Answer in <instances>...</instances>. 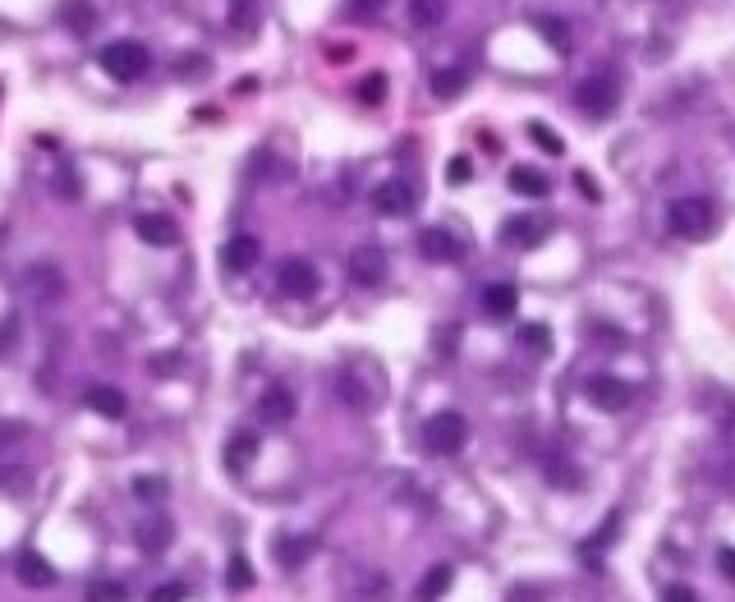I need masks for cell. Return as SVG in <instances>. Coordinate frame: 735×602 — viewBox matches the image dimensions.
Here are the masks:
<instances>
[{"label":"cell","instance_id":"obj_1","mask_svg":"<svg viewBox=\"0 0 735 602\" xmlns=\"http://www.w3.org/2000/svg\"><path fill=\"white\" fill-rule=\"evenodd\" d=\"M97 65H102L115 83H134V79H143L147 69H152V51H147L143 42L120 37V42H106L102 51H97Z\"/></svg>","mask_w":735,"mask_h":602},{"label":"cell","instance_id":"obj_2","mask_svg":"<svg viewBox=\"0 0 735 602\" xmlns=\"http://www.w3.org/2000/svg\"><path fill=\"white\" fill-rule=\"evenodd\" d=\"M464 442H469V419L455 409H441L423 423V451L428 455H460Z\"/></svg>","mask_w":735,"mask_h":602},{"label":"cell","instance_id":"obj_3","mask_svg":"<svg viewBox=\"0 0 735 602\" xmlns=\"http://www.w3.org/2000/svg\"><path fill=\"white\" fill-rule=\"evenodd\" d=\"M667 226L680 239H708L717 230V207L708 198H676L667 207Z\"/></svg>","mask_w":735,"mask_h":602},{"label":"cell","instance_id":"obj_4","mask_svg":"<svg viewBox=\"0 0 735 602\" xmlns=\"http://www.w3.org/2000/svg\"><path fill=\"white\" fill-rule=\"evenodd\" d=\"M575 106L588 115V120H607L621 106V79L616 74H588L575 88Z\"/></svg>","mask_w":735,"mask_h":602},{"label":"cell","instance_id":"obj_5","mask_svg":"<svg viewBox=\"0 0 735 602\" xmlns=\"http://www.w3.org/2000/svg\"><path fill=\"white\" fill-rule=\"evenodd\" d=\"M276 290L285 299H313L322 290V276L308 258H281L276 262Z\"/></svg>","mask_w":735,"mask_h":602},{"label":"cell","instance_id":"obj_6","mask_svg":"<svg viewBox=\"0 0 735 602\" xmlns=\"http://www.w3.org/2000/svg\"><path fill=\"white\" fill-rule=\"evenodd\" d=\"M584 396L593 400V405L602 409V414H621L625 405L634 400V387L625 382V377H611V373H593L584 382Z\"/></svg>","mask_w":735,"mask_h":602},{"label":"cell","instance_id":"obj_7","mask_svg":"<svg viewBox=\"0 0 735 602\" xmlns=\"http://www.w3.org/2000/svg\"><path fill=\"white\" fill-rule=\"evenodd\" d=\"M386 267H391V262H386V249H377V244H363V249H354L350 258H345V276H350L354 285H368V290L386 281Z\"/></svg>","mask_w":735,"mask_h":602},{"label":"cell","instance_id":"obj_8","mask_svg":"<svg viewBox=\"0 0 735 602\" xmlns=\"http://www.w3.org/2000/svg\"><path fill=\"white\" fill-rule=\"evenodd\" d=\"M414 203H419V194H414V184L409 180H386V184H377L373 189V212L377 216H409L414 212Z\"/></svg>","mask_w":735,"mask_h":602},{"label":"cell","instance_id":"obj_9","mask_svg":"<svg viewBox=\"0 0 735 602\" xmlns=\"http://www.w3.org/2000/svg\"><path fill=\"white\" fill-rule=\"evenodd\" d=\"M547 235H552V226L543 216H510L501 226V244H510V249H538Z\"/></svg>","mask_w":735,"mask_h":602},{"label":"cell","instance_id":"obj_10","mask_svg":"<svg viewBox=\"0 0 735 602\" xmlns=\"http://www.w3.org/2000/svg\"><path fill=\"white\" fill-rule=\"evenodd\" d=\"M262 258V244L253 235H230L226 244H221V267L226 272H253Z\"/></svg>","mask_w":735,"mask_h":602},{"label":"cell","instance_id":"obj_11","mask_svg":"<svg viewBox=\"0 0 735 602\" xmlns=\"http://www.w3.org/2000/svg\"><path fill=\"white\" fill-rule=\"evenodd\" d=\"M317 552V538L313 534H281L272 543V557H276V566L281 570H299L308 557Z\"/></svg>","mask_w":735,"mask_h":602},{"label":"cell","instance_id":"obj_12","mask_svg":"<svg viewBox=\"0 0 735 602\" xmlns=\"http://www.w3.org/2000/svg\"><path fill=\"white\" fill-rule=\"evenodd\" d=\"M14 575H19V584H28V589H51V584L60 580L56 566L42 557V552H19V561H14Z\"/></svg>","mask_w":735,"mask_h":602},{"label":"cell","instance_id":"obj_13","mask_svg":"<svg viewBox=\"0 0 735 602\" xmlns=\"http://www.w3.org/2000/svg\"><path fill=\"white\" fill-rule=\"evenodd\" d=\"M134 230H138L143 244H152V249H170V244H180V226H175L170 216H161V212H143L134 221Z\"/></svg>","mask_w":735,"mask_h":602},{"label":"cell","instance_id":"obj_14","mask_svg":"<svg viewBox=\"0 0 735 602\" xmlns=\"http://www.w3.org/2000/svg\"><path fill=\"white\" fill-rule=\"evenodd\" d=\"M83 405L92 409V414H102V419H125L129 414V400L120 387H106V382H97V387L83 391Z\"/></svg>","mask_w":735,"mask_h":602},{"label":"cell","instance_id":"obj_15","mask_svg":"<svg viewBox=\"0 0 735 602\" xmlns=\"http://www.w3.org/2000/svg\"><path fill=\"white\" fill-rule=\"evenodd\" d=\"M294 391L290 387H267L262 391V400H258V419L262 423H272V428H281V423H290L294 419Z\"/></svg>","mask_w":735,"mask_h":602},{"label":"cell","instance_id":"obj_16","mask_svg":"<svg viewBox=\"0 0 735 602\" xmlns=\"http://www.w3.org/2000/svg\"><path fill=\"white\" fill-rule=\"evenodd\" d=\"M419 253H423V258H428V262H455V258H460V253H464V244L451 235V230L428 226V230H423V235H419Z\"/></svg>","mask_w":735,"mask_h":602},{"label":"cell","instance_id":"obj_17","mask_svg":"<svg viewBox=\"0 0 735 602\" xmlns=\"http://www.w3.org/2000/svg\"><path fill=\"white\" fill-rule=\"evenodd\" d=\"M134 538H138V547H143L147 557H157V552H166L170 547V538H175V524H170L166 515H147V520H138Z\"/></svg>","mask_w":735,"mask_h":602},{"label":"cell","instance_id":"obj_18","mask_svg":"<svg viewBox=\"0 0 735 602\" xmlns=\"http://www.w3.org/2000/svg\"><path fill=\"white\" fill-rule=\"evenodd\" d=\"M515 308H520V290H515L510 281H497V285H487L483 290V313L487 318L506 322V318H515Z\"/></svg>","mask_w":735,"mask_h":602},{"label":"cell","instance_id":"obj_19","mask_svg":"<svg viewBox=\"0 0 735 602\" xmlns=\"http://www.w3.org/2000/svg\"><path fill=\"white\" fill-rule=\"evenodd\" d=\"M253 460H258V432H249V428L230 432V442H226V469L230 474H244Z\"/></svg>","mask_w":735,"mask_h":602},{"label":"cell","instance_id":"obj_20","mask_svg":"<svg viewBox=\"0 0 735 602\" xmlns=\"http://www.w3.org/2000/svg\"><path fill=\"white\" fill-rule=\"evenodd\" d=\"M60 23L69 33H92L97 28V0H60Z\"/></svg>","mask_w":735,"mask_h":602},{"label":"cell","instance_id":"obj_21","mask_svg":"<svg viewBox=\"0 0 735 602\" xmlns=\"http://www.w3.org/2000/svg\"><path fill=\"white\" fill-rule=\"evenodd\" d=\"M506 180H510V189H515L520 198H547V194H552V180H547L543 171H533V166H515Z\"/></svg>","mask_w":735,"mask_h":602},{"label":"cell","instance_id":"obj_22","mask_svg":"<svg viewBox=\"0 0 735 602\" xmlns=\"http://www.w3.org/2000/svg\"><path fill=\"white\" fill-rule=\"evenodd\" d=\"M446 10H451V0H409V23L414 28H441Z\"/></svg>","mask_w":735,"mask_h":602},{"label":"cell","instance_id":"obj_23","mask_svg":"<svg viewBox=\"0 0 735 602\" xmlns=\"http://www.w3.org/2000/svg\"><path fill=\"white\" fill-rule=\"evenodd\" d=\"M455 584V570L441 561V566H432L428 575L419 580V602H437V598H446V589Z\"/></svg>","mask_w":735,"mask_h":602},{"label":"cell","instance_id":"obj_24","mask_svg":"<svg viewBox=\"0 0 735 602\" xmlns=\"http://www.w3.org/2000/svg\"><path fill=\"white\" fill-rule=\"evenodd\" d=\"M616 529H621V511H611L607 520H602V529H598V534H593V538H584V561H588V566H598V557H602V552H607V543H611V538H616Z\"/></svg>","mask_w":735,"mask_h":602},{"label":"cell","instance_id":"obj_25","mask_svg":"<svg viewBox=\"0 0 735 602\" xmlns=\"http://www.w3.org/2000/svg\"><path fill=\"white\" fill-rule=\"evenodd\" d=\"M23 281H28V290H33L37 299H56L60 290H65V281H60L56 267H33V272L23 276Z\"/></svg>","mask_w":735,"mask_h":602},{"label":"cell","instance_id":"obj_26","mask_svg":"<svg viewBox=\"0 0 735 602\" xmlns=\"http://www.w3.org/2000/svg\"><path fill=\"white\" fill-rule=\"evenodd\" d=\"M464 88H469V74H464V69H437V74H432V92H437L441 102L460 97Z\"/></svg>","mask_w":735,"mask_h":602},{"label":"cell","instance_id":"obj_27","mask_svg":"<svg viewBox=\"0 0 735 602\" xmlns=\"http://www.w3.org/2000/svg\"><path fill=\"white\" fill-rule=\"evenodd\" d=\"M533 28H538V33H543V42H552L556 51H561V56H570V28L561 19H556V14H543V19H533Z\"/></svg>","mask_w":735,"mask_h":602},{"label":"cell","instance_id":"obj_28","mask_svg":"<svg viewBox=\"0 0 735 602\" xmlns=\"http://www.w3.org/2000/svg\"><path fill=\"white\" fill-rule=\"evenodd\" d=\"M226 589H235V593L253 589V561L244 557V552H235V557L226 561Z\"/></svg>","mask_w":735,"mask_h":602},{"label":"cell","instance_id":"obj_29","mask_svg":"<svg viewBox=\"0 0 735 602\" xmlns=\"http://www.w3.org/2000/svg\"><path fill=\"white\" fill-rule=\"evenodd\" d=\"M83 602H129V589L120 580H92Z\"/></svg>","mask_w":735,"mask_h":602},{"label":"cell","instance_id":"obj_30","mask_svg":"<svg viewBox=\"0 0 735 602\" xmlns=\"http://www.w3.org/2000/svg\"><path fill=\"white\" fill-rule=\"evenodd\" d=\"M520 345H529L533 354H547L552 350V331L543 322H529V327H520Z\"/></svg>","mask_w":735,"mask_h":602},{"label":"cell","instance_id":"obj_31","mask_svg":"<svg viewBox=\"0 0 735 602\" xmlns=\"http://www.w3.org/2000/svg\"><path fill=\"white\" fill-rule=\"evenodd\" d=\"M529 138H533V143H538V148H543V152H552V157H561V152H566V143H561V134H552V129H547L543 120H533V125H529Z\"/></svg>","mask_w":735,"mask_h":602},{"label":"cell","instance_id":"obj_32","mask_svg":"<svg viewBox=\"0 0 735 602\" xmlns=\"http://www.w3.org/2000/svg\"><path fill=\"white\" fill-rule=\"evenodd\" d=\"M354 92H359V102H363V106H377V102L386 97V74H368V79H363Z\"/></svg>","mask_w":735,"mask_h":602},{"label":"cell","instance_id":"obj_33","mask_svg":"<svg viewBox=\"0 0 735 602\" xmlns=\"http://www.w3.org/2000/svg\"><path fill=\"white\" fill-rule=\"evenodd\" d=\"M547 483H556V488H579L575 465H566V460H547Z\"/></svg>","mask_w":735,"mask_h":602},{"label":"cell","instance_id":"obj_34","mask_svg":"<svg viewBox=\"0 0 735 602\" xmlns=\"http://www.w3.org/2000/svg\"><path fill=\"white\" fill-rule=\"evenodd\" d=\"M166 478H152V474H143V478H134V497H143V501H161L166 497Z\"/></svg>","mask_w":735,"mask_h":602},{"label":"cell","instance_id":"obj_35","mask_svg":"<svg viewBox=\"0 0 735 602\" xmlns=\"http://www.w3.org/2000/svg\"><path fill=\"white\" fill-rule=\"evenodd\" d=\"M51 189H56L60 198H69V203H74V198L83 194V189H79V175L69 171V166H60V171H56V180H51Z\"/></svg>","mask_w":735,"mask_h":602},{"label":"cell","instance_id":"obj_36","mask_svg":"<svg viewBox=\"0 0 735 602\" xmlns=\"http://www.w3.org/2000/svg\"><path fill=\"white\" fill-rule=\"evenodd\" d=\"M230 23H235V33H253V0H230Z\"/></svg>","mask_w":735,"mask_h":602},{"label":"cell","instance_id":"obj_37","mask_svg":"<svg viewBox=\"0 0 735 602\" xmlns=\"http://www.w3.org/2000/svg\"><path fill=\"white\" fill-rule=\"evenodd\" d=\"M184 598H189V589H184L180 580H166V584L152 589V598H147V602H184Z\"/></svg>","mask_w":735,"mask_h":602},{"label":"cell","instance_id":"obj_38","mask_svg":"<svg viewBox=\"0 0 735 602\" xmlns=\"http://www.w3.org/2000/svg\"><path fill=\"white\" fill-rule=\"evenodd\" d=\"M446 180H451V184H469V180H474V161H469V157H455L451 166H446Z\"/></svg>","mask_w":735,"mask_h":602},{"label":"cell","instance_id":"obj_39","mask_svg":"<svg viewBox=\"0 0 735 602\" xmlns=\"http://www.w3.org/2000/svg\"><path fill=\"white\" fill-rule=\"evenodd\" d=\"M386 0H345V10L354 14V19H373V14H382Z\"/></svg>","mask_w":735,"mask_h":602},{"label":"cell","instance_id":"obj_40","mask_svg":"<svg viewBox=\"0 0 735 602\" xmlns=\"http://www.w3.org/2000/svg\"><path fill=\"white\" fill-rule=\"evenodd\" d=\"M662 602H699V593H694L690 584H667V589H662Z\"/></svg>","mask_w":735,"mask_h":602},{"label":"cell","instance_id":"obj_41","mask_svg":"<svg viewBox=\"0 0 735 602\" xmlns=\"http://www.w3.org/2000/svg\"><path fill=\"white\" fill-rule=\"evenodd\" d=\"M152 373H157V377L180 373V354H157V359H152Z\"/></svg>","mask_w":735,"mask_h":602},{"label":"cell","instance_id":"obj_42","mask_svg":"<svg viewBox=\"0 0 735 602\" xmlns=\"http://www.w3.org/2000/svg\"><path fill=\"white\" fill-rule=\"evenodd\" d=\"M14 336H19V318H5V322H0V359L10 354V341H14Z\"/></svg>","mask_w":735,"mask_h":602},{"label":"cell","instance_id":"obj_43","mask_svg":"<svg viewBox=\"0 0 735 602\" xmlns=\"http://www.w3.org/2000/svg\"><path fill=\"white\" fill-rule=\"evenodd\" d=\"M717 570H722L726 580L735 584V547H722V552H717Z\"/></svg>","mask_w":735,"mask_h":602},{"label":"cell","instance_id":"obj_44","mask_svg":"<svg viewBox=\"0 0 735 602\" xmlns=\"http://www.w3.org/2000/svg\"><path fill=\"white\" fill-rule=\"evenodd\" d=\"M575 184H579V194H584V198H598V184H593V175H588V171H579Z\"/></svg>","mask_w":735,"mask_h":602},{"label":"cell","instance_id":"obj_45","mask_svg":"<svg viewBox=\"0 0 735 602\" xmlns=\"http://www.w3.org/2000/svg\"><path fill=\"white\" fill-rule=\"evenodd\" d=\"M23 432H28L23 423H0V442H10V437H23Z\"/></svg>","mask_w":735,"mask_h":602},{"label":"cell","instance_id":"obj_46","mask_svg":"<svg viewBox=\"0 0 735 602\" xmlns=\"http://www.w3.org/2000/svg\"><path fill=\"white\" fill-rule=\"evenodd\" d=\"M510 602H543V593L538 589H515L510 593Z\"/></svg>","mask_w":735,"mask_h":602}]
</instances>
